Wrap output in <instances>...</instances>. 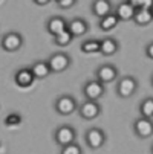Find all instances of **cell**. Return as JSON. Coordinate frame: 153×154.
I'll return each instance as SVG.
<instances>
[{
    "mask_svg": "<svg viewBox=\"0 0 153 154\" xmlns=\"http://www.w3.org/2000/svg\"><path fill=\"white\" fill-rule=\"evenodd\" d=\"M118 23H120L118 17L115 15V12H112V14H109V15H106V17L98 20V28L103 32H110V31H113L118 26Z\"/></svg>",
    "mask_w": 153,
    "mask_h": 154,
    "instance_id": "19",
    "label": "cell"
},
{
    "mask_svg": "<svg viewBox=\"0 0 153 154\" xmlns=\"http://www.w3.org/2000/svg\"><path fill=\"white\" fill-rule=\"evenodd\" d=\"M133 133L139 139H148L153 136V119L139 116L133 122Z\"/></svg>",
    "mask_w": 153,
    "mask_h": 154,
    "instance_id": "10",
    "label": "cell"
},
{
    "mask_svg": "<svg viewBox=\"0 0 153 154\" xmlns=\"http://www.w3.org/2000/svg\"><path fill=\"white\" fill-rule=\"evenodd\" d=\"M132 21H133L136 26H147V25H150L151 21H153V14H151L150 9L139 8V9H136Z\"/></svg>",
    "mask_w": 153,
    "mask_h": 154,
    "instance_id": "18",
    "label": "cell"
},
{
    "mask_svg": "<svg viewBox=\"0 0 153 154\" xmlns=\"http://www.w3.org/2000/svg\"><path fill=\"white\" fill-rule=\"evenodd\" d=\"M151 14H153V8H151Z\"/></svg>",
    "mask_w": 153,
    "mask_h": 154,
    "instance_id": "32",
    "label": "cell"
},
{
    "mask_svg": "<svg viewBox=\"0 0 153 154\" xmlns=\"http://www.w3.org/2000/svg\"><path fill=\"white\" fill-rule=\"evenodd\" d=\"M23 43H25V40L20 32L9 31L0 38V48H2V51H5L8 54H14L23 48Z\"/></svg>",
    "mask_w": 153,
    "mask_h": 154,
    "instance_id": "4",
    "label": "cell"
},
{
    "mask_svg": "<svg viewBox=\"0 0 153 154\" xmlns=\"http://www.w3.org/2000/svg\"><path fill=\"white\" fill-rule=\"evenodd\" d=\"M150 82H151V85H153V75H151V79H150Z\"/></svg>",
    "mask_w": 153,
    "mask_h": 154,
    "instance_id": "30",
    "label": "cell"
},
{
    "mask_svg": "<svg viewBox=\"0 0 153 154\" xmlns=\"http://www.w3.org/2000/svg\"><path fill=\"white\" fill-rule=\"evenodd\" d=\"M54 110L60 116H71L77 113L78 102L72 95H60L54 102Z\"/></svg>",
    "mask_w": 153,
    "mask_h": 154,
    "instance_id": "3",
    "label": "cell"
},
{
    "mask_svg": "<svg viewBox=\"0 0 153 154\" xmlns=\"http://www.w3.org/2000/svg\"><path fill=\"white\" fill-rule=\"evenodd\" d=\"M21 121H23V119H21V116L18 115V113H9L6 118H5V125L6 127H17V125H20L21 124Z\"/></svg>",
    "mask_w": 153,
    "mask_h": 154,
    "instance_id": "24",
    "label": "cell"
},
{
    "mask_svg": "<svg viewBox=\"0 0 153 154\" xmlns=\"http://www.w3.org/2000/svg\"><path fill=\"white\" fill-rule=\"evenodd\" d=\"M145 57L148 60H153V41L147 43V46H145Z\"/></svg>",
    "mask_w": 153,
    "mask_h": 154,
    "instance_id": "26",
    "label": "cell"
},
{
    "mask_svg": "<svg viewBox=\"0 0 153 154\" xmlns=\"http://www.w3.org/2000/svg\"><path fill=\"white\" fill-rule=\"evenodd\" d=\"M68 31V20L63 18L61 15H52L46 21V32L52 37Z\"/></svg>",
    "mask_w": 153,
    "mask_h": 154,
    "instance_id": "12",
    "label": "cell"
},
{
    "mask_svg": "<svg viewBox=\"0 0 153 154\" xmlns=\"http://www.w3.org/2000/svg\"><path fill=\"white\" fill-rule=\"evenodd\" d=\"M151 154H153V145H151Z\"/></svg>",
    "mask_w": 153,
    "mask_h": 154,
    "instance_id": "31",
    "label": "cell"
},
{
    "mask_svg": "<svg viewBox=\"0 0 153 154\" xmlns=\"http://www.w3.org/2000/svg\"><path fill=\"white\" fill-rule=\"evenodd\" d=\"M77 139V130L69 124H61L54 130V142L61 148L69 143H74Z\"/></svg>",
    "mask_w": 153,
    "mask_h": 154,
    "instance_id": "2",
    "label": "cell"
},
{
    "mask_svg": "<svg viewBox=\"0 0 153 154\" xmlns=\"http://www.w3.org/2000/svg\"><path fill=\"white\" fill-rule=\"evenodd\" d=\"M72 41H74V35L69 31H64V32L52 37V43L55 46H58V48H68Z\"/></svg>",
    "mask_w": 153,
    "mask_h": 154,
    "instance_id": "21",
    "label": "cell"
},
{
    "mask_svg": "<svg viewBox=\"0 0 153 154\" xmlns=\"http://www.w3.org/2000/svg\"><path fill=\"white\" fill-rule=\"evenodd\" d=\"M107 140V134H106V131L98 128V127H91V128H87L86 130V133H84V142L87 145V148L92 149V151H98L104 146Z\"/></svg>",
    "mask_w": 153,
    "mask_h": 154,
    "instance_id": "1",
    "label": "cell"
},
{
    "mask_svg": "<svg viewBox=\"0 0 153 154\" xmlns=\"http://www.w3.org/2000/svg\"><path fill=\"white\" fill-rule=\"evenodd\" d=\"M126 2H127L129 5H132L135 9H139V8H141V3H142V0H126Z\"/></svg>",
    "mask_w": 153,
    "mask_h": 154,
    "instance_id": "27",
    "label": "cell"
},
{
    "mask_svg": "<svg viewBox=\"0 0 153 154\" xmlns=\"http://www.w3.org/2000/svg\"><path fill=\"white\" fill-rule=\"evenodd\" d=\"M139 115L142 118H148V119H153V98L148 96V98H144L139 104Z\"/></svg>",
    "mask_w": 153,
    "mask_h": 154,
    "instance_id": "22",
    "label": "cell"
},
{
    "mask_svg": "<svg viewBox=\"0 0 153 154\" xmlns=\"http://www.w3.org/2000/svg\"><path fill=\"white\" fill-rule=\"evenodd\" d=\"M118 78H120V70L115 64H101L95 70V79H98L104 85L115 82Z\"/></svg>",
    "mask_w": 153,
    "mask_h": 154,
    "instance_id": "7",
    "label": "cell"
},
{
    "mask_svg": "<svg viewBox=\"0 0 153 154\" xmlns=\"http://www.w3.org/2000/svg\"><path fill=\"white\" fill-rule=\"evenodd\" d=\"M32 2L37 5V6H46V5H49L52 0H32Z\"/></svg>",
    "mask_w": 153,
    "mask_h": 154,
    "instance_id": "29",
    "label": "cell"
},
{
    "mask_svg": "<svg viewBox=\"0 0 153 154\" xmlns=\"http://www.w3.org/2000/svg\"><path fill=\"white\" fill-rule=\"evenodd\" d=\"M54 2H58V0H54Z\"/></svg>",
    "mask_w": 153,
    "mask_h": 154,
    "instance_id": "33",
    "label": "cell"
},
{
    "mask_svg": "<svg viewBox=\"0 0 153 154\" xmlns=\"http://www.w3.org/2000/svg\"><path fill=\"white\" fill-rule=\"evenodd\" d=\"M77 113L84 121H94V119H97L101 115V105H100L98 101H89V99H86L84 102L78 104Z\"/></svg>",
    "mask_w": 153,
    "mask_h": 154,
    "instance_id": "8",
    "label": "cell"
},
{
    "mask_svg": "<svg viewBox=\"0 0 153 154\" xmlns=\"http://www.w3.org/2000/svg\"><path fill=\"white\" fill-rule=\"evenodd\" d=\"M91 12L100 20L113 12V5L110 0H94L91 3Z\"/></svg>",
    "mask_w": 153,
    "mask_h": 154,
    "instance_id": "14",
    "label": "cell"
},
{
    "mask_svg": "<svg viewBox=\"0 0 153 154\" xmlns=\"http://www.w3.org/2000/svg\"><path fill=\"white\" fill-rule=\"evenodd\" d=\"M57 6L60 9H71L77 5V0H58V2H55Z\"/></svg>",
    "mask_w": 153,
    "mask_h": 154,
    "instance_id": "25",
    "label": "cell"
},
{
    "mask_svg": "<svg viewBox=\"0 0 153 154\" xmlns=\"http://www.w3.org/2000/svg\"><path fill=\"white\" fill-rule=\"evenodd\" d=\"M106 95V85L98 79H87L83 85V96L89 101H98Z\"/></svg>",
    "mask_w": 153,
    "mask_h": 154,
    "instance_id": "9",
    "label": "cell"
},
{
    "mask_svg": "<svg viewBox=\"0 0 153 154\" xmlns=\"http://www.w3.org/2000/svg\"><path fill=\"white\" fill-rule=\"evenodd\" d=\"M138 90V79L132 75H126L123 78H118L116 82V95L123 99L132 98Z\"/></svg>",
    "mask_w": 153,
    "mask_h": 154,
    "instance_id": "6",
    "label": "cell"
},
{
    "mask_svg": "<svg viewBox=\"0 0 153 154\" xmlns=\"http://www.w3.org/2000/svg\"><path fill=\"white\" fill-rule=\"evenodd\" d=\"M113 12H115V15L118 17L120 21H132L136 9L132 5H129L126 0H124V2H121V3L116 5V8L113 9Z\"/></svg>",
    "mask_w": 153,
    "mask_h": 154,
    "instance_id": "16",
    "label": "cell"
},
{
    "mask_svg": "<svg viewBox=\"0 0 153 154\" xmlns=\"http://www.w3.org/2000/svg\"><path fill=\"white\" fill-rule=\"evenodd\" d=\"M141 8H144V9H150V11H151V8H153V0H142Z\"/></svg>",
    "mask_w": 153,
    "mask_h": 154,
    "instance_id": "28",
    "label": "cell"
},
{
    "mask_svg": "<svg viewBox=\"0 0 153 154\" xmlns=\"http://www.w3.org/2000/svg\"><path fill=\"white\" fill-rule=\"evenodd\" d=\"M46 61H48V64H49L52 73H61V72H64V70H68V69L71 67V64H72L71 55L66 54V52H63V51L51 54Z\"/></svg>",
    "mask_w": 153,
    "mask_h": 154,
    "instance_id": "5",
    "label": "cell"
},
{
    "mask_svg": "<svg viewBox=\"0 0 153 154\" xmlns=\"http://www.w3.org/2000/svg\"><path fill=\"white\" fill-rule=\"evenodd\" d=\"M68 31L75 37H84L87 32H89V23L81 18V17H74L68 21Z\"/></svg>",
    "mask_w": 153,
    "mask_h": 154,
    "instance_id": "13",
    "label": "cell"
},
{
    "mask_svg": "<svg viewBox=\"0 0 153 154\" xmlns=\"http://www.w3.org/2000/svg\"><path fill=\"white\" fill-rule=\"evenodd\" d=\"M35 81V76L31 70V67H20L14 72V84L20 89H28Z\"/></svg>",
    "mask_w": 153,
    "mask_h": 154,
    "instance_id": "11",
    "label": "cell"
},
{
    "mask_svg": "<svg viewBox=\"0 0 153 154\" xmlns=\"http://www.w3.org/2000/svg\"><path fill=\"white\" fill-rule=\"evenodd\" d=\"M60 154H83V148L77 142H74V143H69L66 146H61Z\"/></svg>",
    "mask_w": 153,
    "mask_h": 154,
    "instance_id": "23",
    "label": "cell"
},
{
    "mask_svg": "<svg viewBox=\"0 0 153 154\" xmlns=\"http://www.w3.org/2000/svg\"><path fill=\"white\" fill-rule=\"evenodd\" d=\"M29 67H31V70H32L35 79H46V78L52 73V70H51V67H49L48 61H43V60L34 61V63L29 66Z\"/></svg>",
    "mask_w": 153,
    "mask_h": 154,
    "instance_id": "17",
    "label": "cell"
},
{
    "mask_svg": "<svg viewBox=\"0 0 153 154\" xmlns=\"http://www.w3.org/2000/svg\"><path fill=\"white\" fill-rule=\"evenodd\" d=\"M80 51L83 54H97L100 52V40L97 38H87L80 43Z\"/></svg>",
    "mask_w": 153,
    "mask_h": 154,
    "instance_id": "20",
    "label": "cell"
},
{
    "mask_svg": "<svg viewBox=\"0 0 153 154\" xmlns=\"http://www.w3.org/2000/svg\"><path fill=\"white\" fill-rule=\"evenodd\" d=\"M120 51V41L113 37H106L100 40V54L104 57H112Z\"/></svg>",
    "mask_w": 153,
    "mask_h": 154,
    "instance_id": "15",
    "label": "cell"
}]
</instances>
